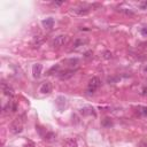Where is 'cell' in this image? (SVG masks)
Listing matches in <instances>:
<instances>
[{
  "label": "cell",
  "mask_w": 147,
  "mask_h": 147,
  "mask_svg": "<svg viewBox=\"0 0 147 147\" xmlns=\"http://www.w3.org/2000/svg\"><path fill=\"white\" fill-rule=\"evenodd\" d=\"M69 40V37L68 34H60V36H56L52 41H51V46L52 48H60L67 44Z\"/></svg>",
  "instance_id": "6da1fadb"
},
{
  "label": "cell",
  "mask_w": 147,
  "mask_h": 147,
  "mask_svg": "<svg viewBox=\"0 0 147 147\" xmlns=\"http://www.w3.org/2000/svg\"><path fill=\"white\" fill-rule=\"evenodd\" d=\"M100 85H101V80L99 79V77H92L89 82V85H87V92L90 94H93L100 87Z\"/></svg>",
  "instance_id": "7a4b0ae2"
},
{
  "label": "cell",
  "mask_w": 147,
  "mask_h": 147,
  "mask_svg": "<svg viewBox=\"0 0 147 147\" xmlns=\"http://www.w3.org/2000/svg\"><path fill=\"white\" fill-rule=\"evenodd\" d=\"M23 131V123L20 118H16L10 124V132L14 134H18Z\"/></svg>",
  "instance_id": "3957f363"
},
{
  "label": "cell",
  "mask_w": 147,
  "mask_h": 147,
  "mask_svg": "<svg viewBox=\"0 0 147 147\" xmlns=\"http://www.w3.org/2000/svg\"><path fill=\"white\" fill-rule=\"evenodd\" d=\"M39 92L41 94H50L52 92V84L50 82H44L39 87Z\"/></svg>",
  "instance_id": "277c9868"
},
{
  "label": "cell",
  "mask_w": 147,
  "mask_h": 147,
  "mask_svg": "<svg viewBox=\"0 0 147 147\" xmlns=\"http://www.w3.org/2000/svg\"><path fill=\"white\" fill-rule=\"evenodd\" d=\"M41 71H43V66L40 63H36L32 67V75L34 78H39L41 76Z\"/></svg>",
  "instance_id": "5b68a950"
},
{
  "label": "cell",
  "mask_w": 147,
  "mask_h": 147,
  "mask_svg": "<svg viewBox=\"0 0 147 147\" xmlns=\"http://www.w3.org/2000/svg\"><path fill=\"white\" fill-rule=\"evenodd\" d=\"M2 91H4V94L7 96H13L14 95V90L13 87L9 84H6V83H2Z\"/></svg>",
  "instance_id": "8992f818"
},
{
  "label": "cell",
  "mask_w": 147,
  "mask_h": 147,
  "mask_svg": "<svg viewBox=\"0 0 147 147\" xmlns=\"http://www.w3.org/2000/svg\"><path fill=\"white\" fill-rule=\"evenodd\" d=\"M55 103H56V107L59 108V110H63L64 107H67V99L64 96H59Z\"/></svg>",
  "instance_id": "52a82bcc"
},
{
  "label": "cell",
  "mask_w": 147,
  "mask_h": 147,
  "mask_svg": "<svg viewBox=\"0 0 147 147\" xmlns=\"http://www.w3.org/2000/svg\"><path fill=\"white\" fill-rule=\"evenodd\" d=\"M75 72H76V70H74V69L66 70V71H63V72H61L60 77H61V79H69L70 77H72V76L75 75Z\"/></svg>",
  "instance_id": "ba28073f"
},
{
  "label": "cell",
  "mask_w": 147,
  "mask_h": 147,
  "mask_svg": "<svg viewBox=\"0 0 147 147\" xmlns=\"http://www.w3.org/2000/svg\"><path fill=\"white\" fill-rule=\"evenodd\" d=\"M86 43H87L86 39L76 38L75 40H74V43H72V47H74V48H77V47H79V46H83L84 44H86Z\"/></svg>",
  "instance_id": "9c48e42d"
},
{
  "label": "cell",
  "mask_w": 147,
  "mask_h": 147,
  "mask_svg": "<svg viewBox=\"0 0 147 147\" xmlns=\"http://www.w3.org/2000/svg\"><path fill=\"white\" fill-rule=\"evenodd\" d=\"M43 25H44V28H46V29H52L53 25H54V20H53L52 17L46 18V20L43 21Z\"/></svg>",
  "instance_id": "30bf717a"
},
{
  "label": "cell",
  "mask_w": 147,
  "mask_h": 147,
  "mask_svg": "<svg viewBox=\"0 0 147 147\" xmlns=\"http://www.w3.org/2000/svg\"><path fill=\"white\" fill-rule=\"evenodd\" d=\"M44 41H45V37H43V36H38V37H36V38L33 39V46L34 47H39L40 45H43L44 44Z\"/></svg>",
  "instance_id": "8fae6325"
},
{
  "label": "cell",
  "mask_w": 147,
  "mask_h": 147,
  "mask_svg": "<svg viewBox=\"0 0 147 147\" xmlns=\"http://www.w3.org/2000/svg\"><path fill=\"white\" fill-rule=\"evenodd\" d=\"M80 113H82L83 115H93V116H95V113H94V109L92 107H84L80 109Z\"/></svg>",
  "instance_id": "7c38bea8"
},
{
  "label": "cell",
  "mask_w": 147,
  "mask_h": 147,
  "mask_svg": "<svg viewBox=\"0 0 147 147\" xmlns=\"http://www.w3.org/2000/svg\"><path fill=\"white\" fill-rule=\"evenodd\" d=\"M137 112L139 113L140 115L147 116V107H144V106H139V107L137 108Z\"/></svg>",
  "instance_id": "4fadbf2b"
},
{
  "label": "cell",
  "mask_w": 147,
  "mask_h": 147,
  "mask_svg": "<svg viewBox=\"0 0 147 147\" xmlns=\"http://www.w3.org/2000/svg\"><path fill=\"white\" fill-rule=\"evenodd\" d=\"M102 125H103V126H106V128H110V126H113V122H112V119H110L109 117H106V118L102 121Z\"/></svg>",
  "instance_id": "5bb4252c"
},
{
  "label": "cell",
  "mask_w": 147,
  "mask_h": 147,
  "mask_svg": "<svg viewBox=\"0 0 147 147\" xmlns=\"http://www.w3.org/2000/svg\"><path fill=\"white\" fill-rule=\"evenodd\" d=\"M76 13L78 15H87L90 13V9L89 8H80V9H76Z\"/></svg>",
  "instance_id": "9a60e30c"
},
{
  "label": "cell",
  "mask_w": 147,
  "mask_h": 147,
  "mask_svg": "<svg viewBox=\"0 0 147 147\" xmlns=\"http://www.w3.org/2000/svg\"><path fill=\"white\" fill-rule=\"evenodd\" d=\"M68 147H78L77 140H76V139H70L68 141Z\"/></svg>",
  "instance_id": "2e32d148"
},
{
  "label": "cell",
  "mask_w": 147,
  "mask_h": 147,
  "mask_svg": "<svg viewBox=\"0 0 147 147\" xmlns=\"http://www.w3.org/2000/svg\"><path fill=\"white\" fill-rule=\"evenodd\" d=\"M69 66H77V63H78V59H70L69 60Z\"/></svg>",
  "instance_id": "e0dca14e"
},
{
  "label": "cell",
  "mask_w": 147,
  "mask_h": 147,
  "mask_svg": "<svg viewBox=\"0 0 147 147\" xmlns=\"http://www.w3.org/2000/svg\"><path fill=\"white\" fill-rule=\"evenodd\" d=\"M112 56H113V55H112V53H110L109 52V51H106V52L105 53H103V57H105V59H112Z\"/></svg>",
  "instance_id": "ac0fdd59"
},
{
  "label": "cell",
  "mask_w": 147,
  "mask_h": 147,
  "mask_svg": "<svg viewBox=\"0 0 147 147\" xmlns=\"http://www.w3.org/2000/svg\"><path fill=\"white\" fill-rule=\"evenodd\" d=\"M53 137H54V133H53V132H50L47 136H45V139H46V140H51Z\"/></svg>",
  "instance_id": "d6986e66"
},
{
  "label": "cell",
  "mask_w": 147,
  "mask_h": 147,
  "mask_svg": "<svg viewBox=\"0 0 147 147\" xmlns=\"http://www.w3.org/2000/svg\"><path fill=\"white\" fill-rule=\"evenodd\" d=\"M57 69H59V66H57V64H56V66L52 67V69H51V70H50V71H48V72H50V74H52V72H53V71H56V70H57Z\"/></svg>",
  "instance_id": "ffe728a7"
},
{
  "label": "cell",
  "mask_w": 147,
  "mask_h": 147,
  "mask_svg": "<svg viewBox=\"0 0 147 147\" xmlns=\"http://www.w3.org/2000/svg\"><path fill=\"white\" fill-rule=\"evenodd\" d=\"M140 7H141V9H145L147 7V1H144V2H141L140 4Z\"/></svg>",
  "instance_id": "44dd1931"
},
{
  "label": "cell",
  "mask_w": 147,
  "mask_h": 147,
  "mask_svg": "<svg viewBox=\"0 0 147 147\" xmlns=\"http://www.w3.org/2000/svg\"><path fill=\"white\" fill-rule=\"evenodd\" d=\"M141 34L147 36V28H142V29H141Z\"/></svg>",
  "instance_id": "7402d4cb"
},
{
  "label": "cell",
  "mask_w": 147,
  "mask_h": 147,
  "mask_svg": "<svg viewBox=\"0 0 147 147\" xmlns=\"http://www.w3.org/2000/svg\"><path fill=\"white\" fill-rule=\"evenodd\" d=\"M142 95H146L147 94V87H144V90H142Z\"/></svg>",
  "instance_id": "603a6c76"
},
{
  "label": "cell",
  "mask_w": 147,
  "mask_h": 147,
  "mask_svg": "<svg viewBox=\"0 0 147 147\" xmlns=\"http://www.w3.org/2000/svg\"><path fill=\"white\" fill-rule=\"evenodd\" d=\"M62 4H63V1H56V2H54V5H56V6H61Z\"/></svg>",
  "instance_id": "cb8c5ba5"
},
{
  "label": "cell",
  "mask_w": 147,
  "mask_h": 147,
  "mask_svg": "<svg viewBox=\"0 0 147 147\" xmlns=\"http://www.w3.org/2000/svg\"><path fill=\"white\" fill-rule=\"evenodd\" d=\"M91 54H92V52H87V53H85V57H90V56H91Z\"/></svg>",
  "instance_id": "d4e9b609"
},
{
  "label": "cell",
  "mask_w": 147,
  "mask_h": 147,
  "mask_svg": "<svg viewBox=\"0 0 147 147\" xmlns=\"http://www.w3.org/2000/svg\"><path fill=\"white\" fill-rule=\"evenodd\" d=\"M142 72H144V74H146V75H147V66L142 68Z\"/></svg>",
  "instance_id": "484cf974"
},
{
  "label": "cell",
  "mask_w": 147,
  "mask_h": 147,
  "mask_svg": "<svg viewBox=\"0 0 147 147\" xmlns=\"http://www.w3.org/2000/svg\"><path fill=\"white\" fill-rule=\"evenodd\" d=\"M140 146H145V147H147V142H146V141L140 142Z\"/></svg>",
  "instance_id": "4316f807"
}]
</instances>
